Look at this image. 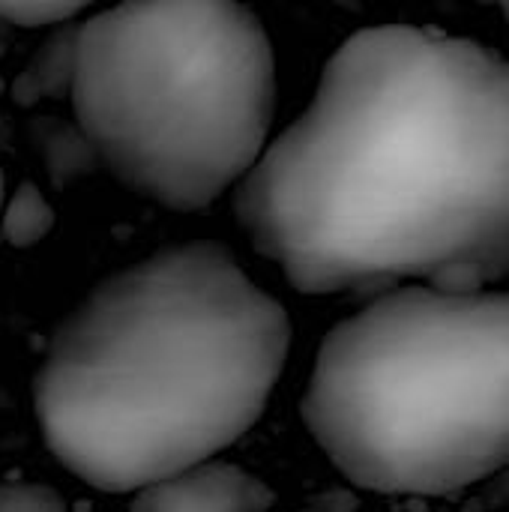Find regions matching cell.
I'll use <instances>...</instances> for the list:
<instances>
[{
  "label": "cell",
  "mask_w": 509,
  "mask_h": 512,
  "mask_svg": "<svg viewBox=\"0 0 509 512\" xmlns=\"http://www.w3.org/2000/svg\"><path fill=\"white\" fill-rule=\"evenodd\" d=\"M252 249L300 294L509 279V60L417 24L348 36L234 186Z\"/></svg>",
  "instance_id": "cell-1"
},
{
  "label": "cell",
  "mask_w": 509,
  "mask_h": 512,
  "mask_svg": "<svg viewBox=\"0 0 509 512\" xmlns=\"http://www.w3.org/2000/svg\"><path fill=\"white\" fill-rule=\"evenodd\" d=\"M51 228H54V207L39 192V186L21 183L6 198L3 213H0L3 240L15 249H27V246H36L39 240H45V234Z\"/></svg>",
  "instance_id": "cell-8"
},
{
  "label": "cell",
  "mask_w": 509,
  "mask_h": 512,
  "mask_svg": "<svg viewBox=\"0 0 509 512\" xmlns=\"http://www.w3.org/2000/svg\"><path fill=\"white\" fill-rule=\"evenodd\" d=\"M312 504H318V507H324V510L330 512H357V507H360L357 495L354 492H345V489H330V492L318 495Z\"/></svg>",
  "instance_id": "cell-11"
},
{
  "label": "cell",
  "mask_w": 509,
  "mask_h": 512,
  "mask_svg": "<svg viewBox=\"0 0 509 512\" xmlns=\"http://www.w3.org/2000/svg\"><path fill=\"white\" fill-rule=\"evenodd\" d=\"M90 3L96 0H0V18L18 27H42L69 21Z\"/></svg>",
  "instance_id": "cell-9"
},
{
  "label": "cell",
  "mask_w": 509,
  "mask_h": 512,
  "mask_svg": "<svg viewBox=\"0 0 509 512\" xmlns=\"http://www.w3.org/2000/svg\"><path fill=\"white\" fill-rule=\"evenodd\" d=\"M99 165L159 207L231 192L267 144L276 57L240 0H120L78 24L69 87Z\"/></svg>",
  "instance_id": "cell-4"
},
{
  "label": "cell",
  "mask_w": 509,
  "mask_h": 512,
  "mask_svg": "<svg viewBox=\"0 0 509 512\" xmlns=\"http://www.w3.org/2000/svg\"><path fill=\"white\" fill-rule=\"evenodd\" d=\"M33 138L42 150L48 177L57 189L99 168V156L78 129V123H66L60 117H36Z\"/></svg>",
  "instance_id": "cell-7"
},
{
  "label": "cell",
  "mask_w": 509,
  "mask_h": 512,
  "mask_svg": "<svg viewBox=\"0 0 509 512\" xmlns=\"http://www.w3.org/2000/svg\"><path fill=\"white\" fill-rule=\"evenodd\" d=\"M498 6H501V12H504V18H507V24H509V0H495Z\"/></svg>",
  "instance_id": "cell-14"
},
{
  "label": "cell",
  "mask_w": 509,
  "mask_h": 512,
  "mask_svg": "<svg viewBox=\"0 0 509 512\" xmlns=\"http://www.w3.org/2000/svg\"><path fill=\"white\" fill-rule=\"evenodd\" d=\"M75 39L78 24H60L39 51L27 60V66L12 81V99L18 105H36L39 99H63L72 87L75 72Z\"/></svg>",
  "instance_id": "cell-6"
},
{
  "label": "cell",
  "mask_w": 509,
  "mask_h": 512,
  "mask_svg": "<svg viewBox=\"0 0 509 512\" xmlns=\"http://www.w3.org/2000/svg\"><path fill=\"white\" fill-rule=\"evenodd\" d=\"M0 512H66V501L45 483H0Z\"/></svg>",
  "instance_id": "cell-10"
},
{
  "label": "cell",
  "mask_w": 509,
  "mask_h": 512,
  "mask_svg": "<svg viewBox=\"0 0 509 512\" xmlns=\"http://www.w3.org/2000/svg\"><path fill=\"white\" fill-rule=\"evenodd\" d=\"M300 417L339 474L444 498L509 468V288L399 285L321 342Z\"/></svg>",
  "instance_id": "cell-3"
},
{
  "label": "cell",
  "mask_w": 509,
  "mask_h": 512,
  "mask_svg": "<svg viewBox=\"0 0 509 512\" xmlns=\"http://www.w3.org/2000/svg\"><path fill=\"white\" fill-rule=\"evenodd\" d=\"M273 489L228 462H201L135 492L129 512H270Z\"/></svg>",
  "instance_id": "cell-5"
},
{
  "label": "cell",
  "mask_w": 509,
  "mask_h": 512,
  "mask_svg": "<svg viewBox=\"0 0 509 512\" xmlns=\"http://www.w3.org/2000/svg\"><path fill=\"white\" fill-rule=\"evenodd\" d=\"M291 336L285 306L225 243L165 246L51 333L33 378L45 447L108 495L210 462L261 420Z\"/></svg>",
  "instance_id": "cell-2"
},
{
  "label": "cell",
  "mask_w": 509,
  "mask_h": 512,
  "mask_svg": "<svg viewBox=\"0 0 509 512\" xmlns=\"http://www.w3.org/2000/svg\"><path fill=\"white\" fill-rule=\"evenodd\" d=\"M3 204H6V177L0 171V213H3Z\"/></svg>",
  "instance_id": "cell-12"
},
{
  "label": "cell",
  "mask_w": 509,
  "mask_h": 512,
  "mask_svg": "<svg viewBox=\"0 0 509 512\" xmlns=\"http://www.w3.org/2000/svg\"><path fill=\"white\" fill-rule=\"evenodd\" d=\"M303 512H330V510H324V507H318V504H309Z\"/></svg>",
  "instance_id": "cell-15"
},
{
  "label": "cell",
  "mask_w": 509,
  "mask_h": 512,
  "mask_svg": "<svg viewBox=\"0 0 509 512\" xmlns=\"http://www.w3.org/2000/svg\"><path fill=\"white\" fill-rule=\"evenodd\" d=\"M501 474H504V477H501V483H504V492H507V501H509V468H504Z\"/></svg>",
  "instance_id": "cell-13"
}]
</instances>
